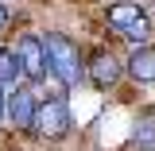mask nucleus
Wrapping results in <instances>:
<instances>
[{
    "instance_id": "f257e3e1",
    "label": "nucleus",
    "mask_w": 155,
    "mask_h": 151,
    "mask_svg": "<svg viewBox=\"0 0 155 151\" xmlns=\"http://www.w3.org/2000/svg\"><path fill=\"white\" fill-rule=\"evenodd\" d=\"M43 54H47V70L70 89L78 85L81 77H85V58H81V47H78L70 35H62V31H51V35H43Z\"/></svg>"
},
{
    "instance_id": "f03ea898",
    "label": "nucleus",
    "mask_w": 155,
    "mask_h": 151,
    "mask_svg": "<svg viewBox=\"0 0 155 151\" xmlns=\"http://www.w3.org/2000/svg\"><path fill=\"white\" fill-rule=\"evenodd\" d=\"M105 19H109V27L120 39H128L136 47H147V39H151V16H147L143 4H113L105 12Z\"/></svg>"
},
{
    "instance_id": "7ed1b4c3",
    "label": "nucleus",
    "mask_w": 155,
    "mask_h": 151,
    "mask_svg": "<svg viewBox=\"0 0 155 151\" xmlns=\"http://www.w3.org/2000/svg\"><path fill=\"white\" fill-rule=\"evenodd\" d=\"M31 132H39L43 140H62L70 132V105L66 97H47L35 105V120H31Z\"/></svg>"
},
{
    "instance_id": "20e7f679",
    "label": "nucleus",
    "mask_w": 155,
    "mask_h": 151,
    "mask_svg": "<svg viewBox=\"0 0 155 151\" xmlns=\"http://www.w3.org/2000/svg\"><path fill=\"white\" fill-rule=\"evenodd\" d=\"M120 74H124V66H120V58L109 47H97L93 54L85 58V77H89L93 89H113L116 81H120Z\"/></svg>"
},
{
    "instance_id": "39448f33",
    "label": "nucleus",
    "mask_w": 155,
    "mask_h": 151,
    "mask_svg": "<svg viewBox=\"0 0 155 151\" xmlns=\"http://www.w3.org/2000/svg\"><path fill=\"white\" fill-rule=\"evenodd\" d=\"M12 54L19 58V70H23L27 81L47 77V54H43V39L39 35H19L16 47H12Z\"/></svg>"
},
{
    "instance_id": "423d86ee",
    "label": "nucleus",
    "mask_w": 155,
    "mask_h": 151,
    "mask_svg": "<svg viewBox=\"0 0 155 151\" xmlns=\"http://www.w3.org/2000/svg\"><path fill=\"white\" fill-rule=\"evenodd\" d=\"M35 93L31 89H12V93L4 97V113H8V120H12V128L16 132H31V120H35Z\"/></svg>"
},
{
    "instance_id": "0eeeda50",
    "label": "nucleus",
    "mask_w": 155,
    "mask_h": 151,
    "mask_svg": "<svg viewBox=\"0 0 155 151\" xmlns=\"http://www.w3.org/2000/svg\"><path fill=\"white\" fill-rule=\"evenodd\" d=\"M124 70H128L136 81L155 85V47L151 43H147V47H136L132 54H128V62H124Z\"/></svg>"
},
{
    "instance_id": "6e6552de",
    "label": "nucleus",
    "mask_w": 155,
    "mask_h": 151,
    "mask_svg": "<svg viewBox=\"0 0 155 151\" xmlns=\"http://www.w3.org/2000/svg\"><path fill=\"white\" fill-rule=\"evenodd\" d=\"M132 147L140 151H155V105H143L136 113V124H132Z\"/></svg>"
},
{
    "instance_id": "1a4fd4ad",
    "label": "nucleus",
    "mask_w": 155,
    "mask_h": 151,
    "mask_svg": "<svg viewBox=\"0 0 155 151\" xmlns=\"http://www.w3.org/2000/svg\"><path fill=\"white\" fill-rule=\"evenodd\" d=\"M19 81H23L19 58L12 54V47H0V85H12V89H19Z\"/></svg>"
},
{
    "instance_id": "9d476101",
    "label": "nucleus",
    "mask_w": 155,
    "mask_h": 151,
    "mask_svg": "<svg viewBox=\"0 0 155 151\" xmlns=\"http://www.w3.org/2000/svg\"><path fill=\"white\" fill-rule=\"evenodd\" d=\"M4 23H8V12H4V8H0V27H4Z\"/></svg>"
},
{
    "instance_id": "9b49d317",
    "label": "nucleus",
    "mask_w": 155,
    "mask_h": 151,
    "mask_svg": "<svg viewBox=\"0 0 155 151\" xmlns=\"http://www.w3.org/2000/svg\"><path fill=\"white\" fill-rule=\"evenodd\" d=\"M0 116H4V89H0Z\"/></svg>"
}]
</instances>
